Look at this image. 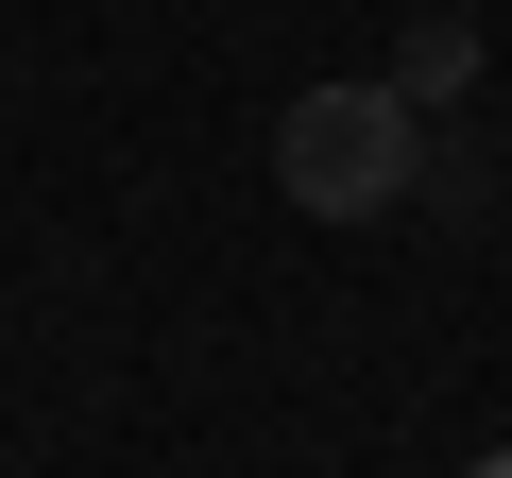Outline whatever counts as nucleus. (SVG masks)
Wrapping results in <instances>:
<instances>
[{"mask_svg": "<svg viewBox=\"0 0 512 478\" xmlns=\"http://www.w3.org/2000/svg\"><path fill=\"white\" fill-rule=\"evenodd\" d=\"M410 171H427V103H410L393 69H359V86H291V120H274V188H291L308 222H410Z\"/></svg>", "mask_w": 512, "mask_h": 478, "instance_id": "nucleus-1", "label": "nucleus"}, {"mask_svg": "<svg viewBox=\"0 0 512 478\" xmlns=\"http://www.w3.org/2000/svg\"><path fill=\"white\" fill-rule=\"evenodd\" d=\"M393 86H410L427 120H461V103H478V18H410V35H393Z\"/></svg>", "mask_w": 512, "mask_h": 478, "instance_id": "nucleus-2", "label": "nucleus"}, {"mask_svg": "<svg viewBox=\"0 0 512 478\" xmlns=\"http://www.w3.org/2000/svg\"><path fill=\"white\" fill-rule=\"evenodd\" d=\"M410 205H427V222H478V205H495V154H478L461 120H427V171H410Z\"/></svg>", "mask_w": 512, "mask_h": 478, "instance_id": "nucleus-3", "label": "nucleus"}, {"mask_svg": "<svg viewBox=\"0 0 512 478\" xmlns=\"http://www.w3.org/2000/svg\"><path fill=\"white\" fill-rule=\"evenodd\" d=\"M478 478H512V444H495V461H478Z\"/></svg>", "mask_w": 512, "mask_h": 478, "instance_id": "nucleus-4", "label": "nucleus"}]
</instances>
